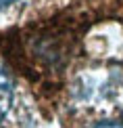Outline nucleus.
I'll use <instances>...</instances> for the list:
<instances>
[{
    "mask_svg": "<svg viewBox=\"0 0 123 128\" xmlns=\"http://www.w3.org/2000/svg\"><path fill=\"white\" fill-rule=\"evenodd\" d=\"M10 105H13V82L10 76L0 67V120L8 114Z\"/></svg>",
    "mask_w": 123,
    "mask_h": 128,
    "instance_id": "nucleus-1",
    "label": "nucleus"
},
{
    "mask_svg": "<svg viewBox=\"0 0 123 128\" xmlns=\"http://www.w3.org/2000/svg\"><path fill=\"white\" fill-rule=\"evenodd\" d=\"M94 128H123L121 122H100V124H96Z\"/></svg>",
    "mask_w": 123,
    "mask_h": 128,
    "instance_id": "nucleus-2",
    "label": "nucleus"
},
{
    "mask_svg": "<svg viewBox=\"0 0 123 128\" xmlns=\"http://www.w3.org/2000/svg\"><path fill=\"white\" fill-rule=\"evenodd\" d=\"M19 0H0V6H8V4H15Z\"/></svg>",
    "mask_w": 123,
    "mask_h": 128,
    "instance_id": "nucleus-3",
    "label": "nucleus"
}]
</instances>
